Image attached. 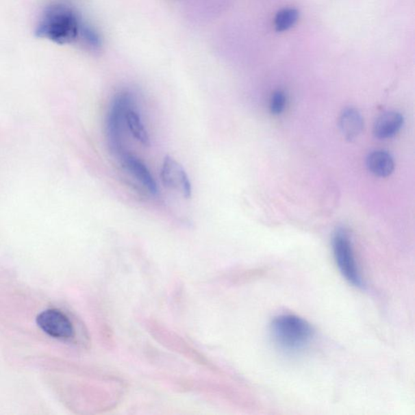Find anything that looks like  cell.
Masks as SVG:
<instances>
[{
  "instance_id": "cell-12",
  "label": "cell",
  "mask_w": 415,
  "mask_h": 415,
  "mask_svg": "<svg viewBox=\"0 0 415 415\" xmlns=\"http://www.w3.org/2000/svg\"><path fill=\"white\" fill-rule=\"evenodd\" d=\"M299 12L294 8H286L277 13L275 18V27L278 32L290 29L297 23Z\"/></svg>"
},
{
  "instance_id": "cell-6",
  "label": "cell",
  "mask_w": 415,
  "mask_h": 415,
  "mask_svg": "<svg viewBox=\"0 0 415 415\" xmlns=\"http://www.w3.org/2000/svg\"><path fill=\"white\" fill-rule=\"evenodd\" d=\"M37 323L44 332L53 338L68 339L73 337L72 322L60 311L55 309L44 311L38 316Z\"/></svg>"
},
{
  "instance_id": "cell-7",
  "label": "cell",
  "mask_w": 415,
  "mask_h": 415,
  "mask_svg": "<svg viewBox=\"0 0 415 415\" xmlns=\"http://www.w3.org/2000/svg\"><path fill=\"white\" fill-rule=\"evenodd\" d=\"M122 166L129 172L134 177L148 190L152 195H157L158 187L151 173L145 166L144 163L134 154L125 150V152L118 157Z\"/></svg>"
},
{
  "instance_id": "cell-8",
  "label": "cell",
  "mask_w": 415,
  "mask_h": 415,
  "mask_svg": "<svg viewBox=\"0 0 415 415\" xmlns=\"http://www.w3.org/2000/svg\"><path fill=\"white\" fill-rule=\"evenodd\" d=\"M403 117L400 113L388 112L377 118L374 125V134L379 139L392 138L403 125Z\"/></svg>"
},
{
  "instance_id": "cell-10",
  "label": "cell",
  "mask_w": 415,
  "mask_h": 415,
  "mask_svg": "<svg viewBox=\"0 0 415 415\" xmlns=\"http://www.w3.org/2000/svg\"><path fill=\"white\" fill-rule=\"evenodd\" d=\"M366 166L373 174L379 177H387L394 170V159L385 151H375L369 154L366 158Z\"/></svg>"
},
{
  "instance_id": "cell-5",
  "label": "cell",
  "mask_w": 415,
  "mask_h": 415,
  "mask_svg": "<svg viewBox=\"0 0 415 415\" xmlns=\"http://www.w3.org/2000/svg\"><path fill=\"white\" fill-rule=\"evenodd\" d=\"M160 177L163 185L167 188L179 192L183 197H192V184L187 172L175 158L167 155L162 162Z\"/></svg>"
},
{
  "instance_id": "cell-2",
  "label": "cell",
  "mask_w": 415,
  "mask_h": 415,
  "mask_svg": "<svg viewBox=\"0 0 415 415\" xmlns=\"http://www.w3.org/2000/svg\"><path fill=\"white\" fill-rule=\"evenodd\" d=\"M271 331L275 345L290 354L303 351L314 337V330L307 320L290 314L277 316Z\"/></svg>"
},
{
  "instance_id": "cell-9",
  "label": "cell",
  "mask_w": 415,
  "mask_h": 415,
  "mask_svg": "<svg viewBox=\"0 0 415 415\" xmlns=\"http://www.w3.org/2000/svg\"><path fill=\"white\" fill-rule=\"evenodd\" d=\"M340 127L347 140H355L363 131V118L356 109L347 108L344 110L340 118Z\"/></svg>"
},
{
  "instance_id": "cell-3",
  "label": "cell",
  "mask_w": 415,
  "mask_h": 415,
  "mask_svg": "<svg viewBox=\"0 0 415 415\" xmlns=\"http://www.w3.org/2000/svg\"><path fill=\"white\" fill-rule=\"evenodd\" d=\"M136 105L134 97L129 92H121L114 99L108 114L107 136L109 149L118 157L125 151L123 142V126L126 123L127 110Z\"/></svg>"
},
{
  "instance_id": "cell-13",
  "label": "cell",
  "mask_w": 415,
  "mask_h": 415,
  "mask_svg": "<svg viewBox=\"0 0 415 415\" xmlns=\"http://www.w3.org/2000/svg\"><path fill=\"white\" fill-rule=\"evenodd\" d=\"M79 37H81L86 45L91 49H99L101 45L99 34L89 25H81Z\"/></svg>"
},
{
  "instance_id": "cell-14",
  "label": "cell",
  "mask_w": 415,
  "mask_h": 415,
  "mask_svg": "<svg viewBox=\"0 0 415 415\" xmlns=\"http://www.w3.org/2000/svg\"><path fill=\"white\" fill-rule=\"evenodd\" d=\"M286 104V96L284 92L277 90L273 92L271 100V112L273 114H280L284 112Z\"/></svg>"
},
{
  "instance_id": "cell-11",
  "label": "cell",
  "mask_w": 415,
  "mask_h": 415,
  "mask_svg": "<svg viewBox=\"0 0 415 415\" xmlns=\"http://www.w3.org/2000/svg\"><path fill=\"white\" fill-rule=\"evenodd\" d=\"M126 125L129 126V129L132 136L140 141V142L145 147L150 145V139L148 131L145 129L142 119H141L138 110L136 109V105H132L127 110L126 114Z\"/></svg>"
},
{
  "instance_id": "cell-4",
  "label": "cell",
  "mask_w": 415,
  "mask_h": 415,
  "mask_svg": "<svg viewBox=\"0 0 415 415\" xmlns=\"http://www.w3.org/2000/svg\"><path fill=\"white\" fill-rule=\"evenodd\" d=\"M333 251L340 273L349 284L363 288L364 286L356 262L352 242L345 229H338L334 236Z\"/></svg>"
},
{
  "instance_id": "cell-1",
  "label": "cell",
  "mask_w": 415,
  "mask_h": 415,
  "mask_svg": "<svg viewBox=\"0 0 415 415\" xmlns=\"http://www.w3.org/2000/svg\"><path fill=\"white\" fill-rule=\"evenodd\" d=\"M81 27V22L72 8L63 4H54L43 12L35 34L38 38L66 45L76 41Z\"/></svg>"
}]
</instances>
